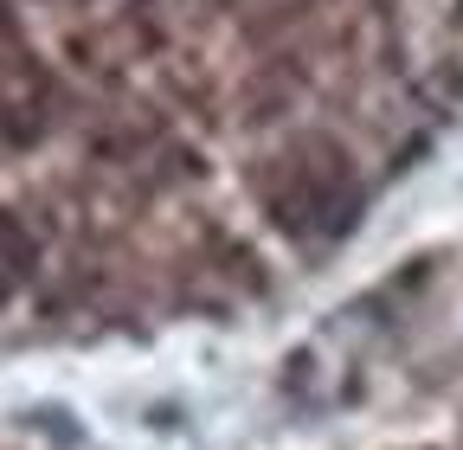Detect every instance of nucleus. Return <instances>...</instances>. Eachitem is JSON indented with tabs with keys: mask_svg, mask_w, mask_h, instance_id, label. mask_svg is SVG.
<instances>
[{
	"mask_svg": "<svg viewBox=\"0 0 463 450\" xmlns=\"http://www.w3.org/2000/svg\"><path fill=\"white\" fill-rule=\"evenodd\" d=\"M258 200L264 212L283 225L289 239H328L341 232L361 206V187H354V167L335 142H289V155L258 181Z\"/></svg>",
	"mask_w": 463,
	"mask_h": 450,
	"instance_id": "1",
	"label": "nucleus"
},
{
	"mask_svg": "<svg viewBox=\"0 0 463 450\" xmlns=\"http://www.w3.org/2000/svg\"><path fill=\"white\" fill-rule=\"evenodd\" d=\"M33 270H39V245H33V232H26L14 212H0V303H14V296L33 284Z\"/></svg>",
	"mask_w": 463,
	"mask_h": 450,
	"instance_id": "2",
	"label": "nucleus"
}]
</instances>
